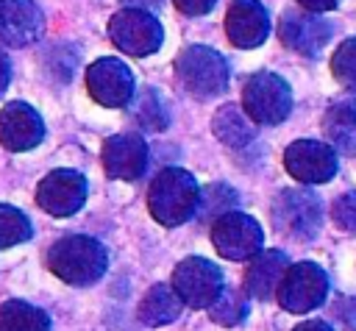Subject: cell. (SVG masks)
I'll list each match as a JSON object with an SVG mask.
<instances>
[{"mask_svg": "<svg viewBox=\"0 0 356 331\" xmlns=\"http://www.w3.org/2000/svg\"><path fill=\"white\" fill-rule=\"evenodd\" d=\"M197 203H200V186L197 181L178 167H167L161 170L147 192V206L150 214L161 223V225H181L186 223L192 214H197Z\"/></svg>", "mask_w": 356, "mask_h": 331, "instance_id": "6da1fadb", "label": "cell"}, {"mask_svg": "<svg viewBox=\"0 0 356 331\" xmlns=\"http://www.w3.org/2000/svg\"><path fill=\"white\" fill-rule=\"evenodd\" d=\"M47 264L61 281L75 284V286H86V284H95L106 273L108 256L97 239L75 234V236L58 239L50 248Z\"/></svg>", "mask_w": 356, "mask_h": 331, "instance_id": "7a4b0ae2", "label": "cell"}, {"mask_svg": "<svg viewBox=\"0 0 356 331\" xmlns=\"http://www.w3.org/2000/svg\"><path fill=\"white\" fill-rule=\"evenodd\" d=\"M270 217L278 234L295 242H309L320 234L323 206H320V197L309 189H284L275 195Z\"/></svg>", "mask_w": 356, "mask_h": 331, "instance_id": "3957f363", "label": "cell"}, {"mask_svg": "<svg viewBox=\"0 0 356 331\" xmlns=\"http://www.w3.org/2000/svg\"><path fill=\"white\" fill-rule=\"evenodd\" d=\"M292 108V92L286 81L275 72H256L245 81L242 89V111L256 125H275Z\"/></svg>", "mask_w": 356, "mask_h": 331, "instance_id": "277c9868", "label": "cell"}, {"mask_svg": "<svg viewBox=\"0 0 356 331\" xmlns=\"http://www.w3.org/2000/svg\"><path fill=\"white\" fill-rule=\"evenodd\" d=\"M175 72H178V81L195 97H214L228 86L225 58L206 45L186 47L175 61Z\"/></svg>", "mask_w": 356, "mask_h": 331, "instance_id": "5b68a950", "label": "cell"}, {"mask_svg": "<svg viewBox=\"0 0 356 331\" xmlns=\"http://www.w3.org/2000/svg\"><path fill=\"white\" fill-rule=\"evenodd\" d=\"M108 36L122 53H131V56H150L164 42L161 22L145 8L117 11L108 22Z\"/></svg>", "mask_w": 356, "mask_h": 331, "instance_id": "8992f818", "label": "cell"}, {"mask_svg": "<svg viewBox=\"0 0 356 331\" xmlns=\"http://www.w3.org/2000/svg\"><path fill=\"white\" fill-rule=\"evenodd\" d=\"M172 289L178 292V298L186 306L209 309L220 298V292L225 289L222 286V270L209 259L189 256L172 270Z\"/></svg>", "mask_w": 356, "mask_h": 331, "instance_id": "52a82bcc", "label": "cell"}, {"mask_svg": "<svg viewBox=\"0 0 356 331\" xmlns=\"http://www.w3.org/2000/svg\"><path fill=\"white\" fill-rule=\"evenodd\" d=\"M278 303L286 309V312H295V314H303V312H312L317 309L325 295H328V275L323 273V267H317L314 261H300V264H292L281 284H278Z\"/></svg>", "mask_w": 356, "mask_h": 331, "instance_id": "ba28073f", "label": "cell"}, {"mask_svg": "<svg viewBox=\"0 0 356 331\" xmlns=\"http://www.w3.org/2000/svg\"><path fill=\"white\" fill-rule=\"evenodd\" d=\"M211 242L220 256H225L231 261H245V259H253L256 253H261L264 234H261V225L250 214L228 211L214 223Z\"/></svg>", "mask_w": 356, "mask_h": 331, "instance_id": "9c48e42d", "label": "cell"}, {"mask_svg": "<svg viewBox=\"0 0 356 331\" xmlns=\"http://www.w3.org/2000/svg\"><path fill=\"white\" fill-rule=\"evenodd\" d=\"M286 172L300 184H325L337 175V153L331 145L314 139H298L284 153Z\"/></svg>", "mask_w": 356, "mask_h": 331, "instance_id": "30bf717a", "label": "cell"}, {"mask_svg": "<svg viewBox=\"0 0 356 331\" xmlns=\"http://www.w3.org/2000/svg\"><path fill=\"white\" fill-rule=\"evenodd\" d=\"M36 200L47 214L70 217L86 200V178L75 170H53L50 175L39 181Z\"/></svg>", "mask_w": 356, "mask_h": 331, "instance_id": "8fae6325", "label": "cell"}, {"mask_svg": "<svg viewBox=\"0 0 356 331\" xmlns=\"http://www.w3.org/2000/svg\"><path fill=\"white\" fill-rule=\"evenodd\" d=\"M89 95L108 108H120L134 97V75L120 58H97L86 72Z\"/></svg>", "mask_w": 356, "mask_h": 331, "instance_id": "7c38bea8", "label": "cell"}, {"mask_svg": "<svg viewBox=\"0 0 356 331\" xmlns=\"http://www.w3.org/2000/svg\"><path fill=\"white\" fill-rule=\"evenodd\" d=\"M281 42L303 56L320 53L331 39V25L314 11H286L278 22Z\"/></svg>", "mask_w": 356, "mask_h": 331, "instance_id": "4fadbf2b", "label": "cell"}, {"mask_svg": "<svg viewBox=\"0 0 356 331\" xmlns=\"http://www.w3.org/2000/svg\"><path fill=\"white\" fill-rule=\"evenodd\" d=\"M44 31V17L33 0H0V39L11 47L36 42Z\"/></svg>", "mask_w": 356, "mask_h": 331, "instance_id": "5bb4252c", "label": "cell"}, {"mask_svg": "<svg viewBox=\"0 0 356 331\" xmlns=\"http://www.w3.org/2000/svg\"><path fill=\"white\" fill-rule=\"evenodd\" d=\"M225 31H228L231 45L250 50V47H259L267 39L270 17H267V11L259 0H234L228 6Z\"/></svg>", "mask_w": 356, "mask_h": 331, "instance_id": "9a60e30c", "label": "cell"}, {"mask_svg": "<svg viewBox=\"0 0 356 331\" xmlns=\"http://www.w3.org/2000/svg\"><path fill=\"white\" fill-rule=\"evenodd\" d=\"M103 167L111 178L134 181L147 167V145L139 134H117L103 145Z\"/></svg>", "mask_w": 356, "mask_h": 331, "instance_id": "2e32d148", "label": "cell"}, {"mask_svg": "<svg viewBox=\"0 0 356 331\" xmlns=\"http://www.w3.org/2000/svg\"><path fill=\"white\" fill-rule=\"evenodd\" d=\"M44 125L42 117L28 103H8L0 111V142L8 150H31L42 142Z\"/></svg>", "mask_w": 356, "mask_h": 331, "instance_id": "e0dca14e", "label": "cell"}, {"mask_svg": "<svg viewBox=\"0 0 356 331\" xmlns=\"http://www.w3.org/2000/svg\"><path fill=\"white\" fill-rule=\"evenodd\" d=\"M286 270H289V259L281 250H261L250 259V264L245 270V289L253 298L267 300L278 292V284Z\"/></svg>", "mask_w": 356, "mask_h": 331, "instance_id": "ac0fdd59", "label": "cell"}, {"mask_svg": "<svg viewBox=\"0 0 356 331\" xmlns=\"http://www.w3.org/2000/svg\"><path fill=\"white\" fill-rule=\"evenodd\" d=\"M323 128L331 147L342 153H356V100L334 103L323 117Z\"/></svg>", "mask_w": 356, "mask_h": 331, "instance_id": "d6986e66", "label": "cell"}, {"mask_svg": "<svg viewBox=\"0 0 356 331\" xmlns=\"http://www.w3.org/2000/svg\"><path fill=\"white\" fill-rule=\"evenodd\" d=\"M184 300L178 298V292L167 284H156L145 292L142 303H139V320L145 325H167L172 320H178Z\"/></svg>", "mask_w": 356, "mask_h": 331, "instance_id": "ffe728a7", "label": "cell"}, {"mask_svg": "<svg viewBox=\"0 0 356 331\" xmlns=\"http://www.w3.org/2000/svg\"><path fill=\"white\" fill-rule=\"evenodd\" d=\"M211 128H214V136L228 145V147H245L253 142L256 136V125L250 122V117L236 108V106H222L214 120H211Z\"/></svg>", "mask_w": 356, "mask_h": 331, "instance_id": "44dd1931", "label": "cell"}, {"mask_svg": "<svg viewBox=\"0 0 356 331\" xmlns=\"http://www.w3.org/2000/svg\"><path fill=\"white\" fill-rule=\"evenodd\" d=\"M0 331H50V317L25 300H6L0 306Z\"/></svg>", "mask_w": 356, "mask_h": 331, "instance_id": "7402d4cb", "label": "cell"}, {"mask_svg": "<svg viewBox=\"0 0 356 331\" xmlns=\"http://www.w3.org/2000/svg\"><path fill=\"white\" fill-rule=\"evenodd\" d=\"M131 117H134L145 131H164L167 122H170V114H167L161 97H159L153 89H145V92L134 100Z\"/></svg>", "mask_w": 356, "mask_h": 331, "instance_id": "603a6c76", "label": "cell"}, {"mask_svg": "<svg viewBox=\"0 0 356 331\" xmlns=\"http://www.w3.org/2000/svg\"><path fill=\"white\" fill-rule=\"evenodd\" d=\"M211 320L222 323V325H239L248 317V298L239 289H222L220 298L209 306Z\"/></svg>", "mask_w": 356, "mask_h": 331, "instance_id": "cb8c5ba5", "label": "cell"}, {"mask_svg": "<svg viewBox=\"0 0 356 331\" xmlns=\"http://www.w3.org/2000/svg\"><path fill=\"white\" fill-rule=\"evenodd\" d=\"M28 236H31V220L19 209L0 203V250L19 245Z\"/></svg>", "mask_w": 356, "mask_h": 331, "instance_id": "d4e9b609", "label": "cell"}, {"mask_svg": "<svg viewBox=\"0 0 356 331\" xmlns=\"http://www.w3.org/2000/svg\"><path fill=\"white\" fill-rule=\"evenodd\" d=\"M234 206V192L222 184H211L206 189H200V203H197V211H200V220H211V217H222L228 214Z\"/></svg>", "mask_w": 356, "mask_h": 331, "instance_id": "484cf974", "label": "cell"}, {"mask_svg": "<svg viewBox=\"0 0 356 331\" xmlns=\"http://www.w3.org/2000/svg\"><path fill=\"white\" fill-rule=\"evenodd\" d=\"M331 70H334V78L345 89L356 92V39H345L337 47V53L331 58Z\"/></svg>", "mask_w": 356, "mask_h": 331, "instance_id": "4316f807", "label": "cell"}, {"mask_svg": "<svg viewBox=\"0 0 356 331\" xmlns=\"http://www.w3.org/2000/svg\"><path fill=\"white\" fill-rule=\"evenodd\" d=\"M331 214L342 231H356V192H345L342 197H337Z\"/></svg>", "mask_w": 356, "mask_h": 331, "instance_id": "83f0119b", "label": "cell"}, {"mask_svg": "<svg viewBox=\"0 0 356 331\" xmlns=\"http://www.w3.org/2000/svg\"><path fill=\"white\" fill-rule=\"evenodd\" d=\"M217 0H175V6L186 14V17H200V14H209L214 8Z\"/></svg>", "mask_w": 356, "mask_h": 331, "instance_id": "f1b7e54d", "label": "cell"}, {"mask_svg": "<svg viewBox=\"0 0 356 331\" xmlns=\"http://www.w3.org/2000/svg\"><path fill=\"white\" fill-rule=\"evenodd\" d=\"M300 6L306 8V11H331L334 6H337V0H300Z\"/></svg>", "mask_w": 356, "mask_h": 331, "instance_id": "f546056e", "label": "cell"}, {"mask_svg": "<svg viewBox=\"0 0 356 331\" xmlns=\"http://www.w3.org/2000/svg\"><path fill=\"white\" fill-rule=\"evenodd\" d=\"M292 331H334V328L328 323H323V320H306V323L295 325Z\"/></svg>", "mask_w": 356, "mask_h": 331, "instance_id": "4dcf8cb0", "label": "cell"}, {"mask_svg": "<svg viewBox=\"0 0 356 331\" xmlns=\"http://www.w3.org/2000/svg\"><path fill=\"white\" fill-rule=\"evenodd\" d=\"M8 78H11V70H8V58L0 53V95L6 92V86H8Z\"/></svg>", "mask_w": 356, "mask_h": 331, "instance_id": "1f68e13d", "label": "cell"}, {"mask_svg": "<svg viewBox=\"0 0 356 331\" xmlns=\"http://www.w3.org/2000/svg\"><path fill=\"white\" fill-rule=\"evenodd\" d=\"M128 3V8H156V6H161V0H125Z\"/></svg>", "mask_w": 356, "mask_h": 331, "instance_id": "d6a6232c", "label": "cell"}]
</instances>
